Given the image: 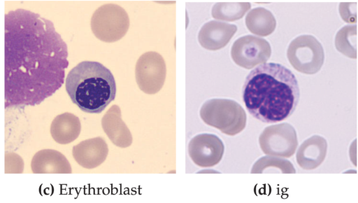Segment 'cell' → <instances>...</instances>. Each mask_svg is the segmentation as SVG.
I'll return each instance as SVG.
<instances>
[{
    "label": "cell",
    "instance_id": "obj_1",
    "mask_svg": "<svg viewBox=\"0 0 358 203\" xmlns=\"http://www.w3.org/2000/svg\"><path fill=\"white\" fill-rule=\"evenodd\" d=\"M68 49L53 23L24 9L5 15V108L35 106L64 82Z\"/></svg>",
    "mask_w": 358,
    "mask_h": 203
},
{
    "label": "cell",
    "instance_id": "obj_2",
    "mask_svg": "<svg viewBox=\"0 0 358 203\" xmlns=\"http://www.w3.org/2000/svg\"><path fill=\"white\" fill-rule=\"evenodd\" d=\"M300 97L294 74L278 63H264L252 70L243 86V99L256 119L274 123L289 118Z\"/></svg>",
    "mask_w": 358,
    "mask_h": 203
},
{
    "label": "cell",
    "instance_id": "obj_3",
    "mask_svg": "<svg viewBox=\"0 0 358 203\" xmlns=\"http://www.w3.org/2000/svg\"><path fill=\"white\" fill-rule=\"evenodd\" d=\"M65 86L72 102L88 113H100L116 95L113 75L97 62L78 63L69 72Z\"/></svg>",
    "mask_w": 358,
    "mask_h": 203
},
{
    "label": "cell",
    "instance_id": "obj_4",
    "mask_svg": "<svg viewBox=\"0 0 358 203\" xmlns=\"http://www.w3.org/2000/svg\"><path fill=\"white\" fill-rule=\"evenodd\" d=\"M200 116L206 125L229 136L240 133L246 125L245 110L231 99H212L206 101L200 109Z\"/></svg>",
    "mask_w": 358,
    "mask_h": 203
},
{
    "label": "cell",
    "instance_id": "obj_5",
    "mask_svg": "<svg viewBox=\"0 0 358 203\" xmlns=\"http://www.w3.org/2000/svg\"><path fill=\"white\" fill-rule=\"evenodd\" d=\"M129 18L126 10L115 4L98 8L91 18V29L99 40L112 43L121 39L127 32Z\"/></svg>",
    "mask_w": 358,
    "mask_h": 203
},
{
    "label": "cell",
    "instance_id": "obj_6",
    "mask_svg": "<svg viewBox=\"0 0 358 203\" xmlns=\"http://www.w3.org/2000/svg\"><path fill=\"white\" fill-rule=\"evenodd\" d=\"M287 56L292 66L305 74H314L324 63V53L321 43L311 35H301L289 45Z\"/></svg>",
    "mask_w": 358,
    "mask_h": 203
},
{
    "label": "cell",
    "instance_id": "obj_7",
    "mask_svg": "<svg viewBox=\"0 0 358 203\" xmlns=\"http://www.w3.org/2000/svg\"><path fill=\"white\" fill-rule=\"evenodd\" d=\"M260 148L267 155L290 158L298 146L296 132L287 122L266 127L259 137Z\"/></svg>",
    "mask_w": 358,
    "mask_h": 203
},
{
    "label": "cell",
    "instance_id": "obj_8",
    "mask_svg": "<svg viewBox=\"0 0 358 203\" xmlns=\"http://www.w3.org/2000/svg\"><path fill=\"white\" fill-rule=\"evenodd\" d=\"M166 74L165 61L156 52H146L136 62V80L141 90L146 94H155L162 89Z\"/></svg>",
    "mask_w": 358,
    "mask_h": 203
},
{
    "label": "cell",
    "instance_id": "obj_9",
    "mask_svg": "<svg viewBox=\"0 0 358 203\" xmlns=\"http://www.w3.org/2000/svg\"><path fill=\"white\" fill-rule=\"evenodd\" d=\"M271 48L269 43L262 38L246 35L238 38L233 43L231 56L238 66L250 69L259 64H264L270 57Z\"/></svg>",
    "mask_w": 358,
    "mask_h": 203
},
{
    "label": "cell",
    "instance_id": "obj_10",
    "mask_svg": "<svg viewBox=\"0 0 358 203\" xmlns=\"http://www.w3.org/2000/svg\"><path fill=\"white\" fill-rule=\"evenodd\" d=\"M224 144L215 134H200L193 137L188 144V154L192 162L201 167H211L222 158Z\"/></svg>",
    "mask_w": 358,
    "mask_h": 203
},
{
    "label": "cell",
    "instance_id": "obj_11",
    "mask_svg": "<svg viewBox=\"0 0 358 203\" xmlns=\"http://www.w3.org/2000/svg\"><path fill=\"white\" fill-rule=\"evenodd\" d=\"M108 154V147L101 136L88 139L75 145L72 155L82 167L92 169L104 162Z\"/></svg>",
    "mask_w": 358,
    "mask_h": 203
},
{
    "label": "cell",
    "instance_id": "obj_12",
    "mask_svg": "<svg viewBox=\"0 0 358 203\" xmlns=\"http://www.w3.org/2000/svg\"><path fill=\"white\" fill-rule=\"evenodd\" d=\"M236 31L235 24L212 20L202 26L198 40L203 48L217 50L226 46Z\"/></svg>",
    "mask_w": 358,
    "mask_h": 203
},
{
    "label": "cell",
    "instance_id": "obj_13",
    "mask_svg": "<svg viewBox=\"0 0 358 203\" xmlns=\"http://www.w3.org/2000/svg\"><path fill=\"white\" fill-rule=\"evenodd\" d=\"M102 128L110 141L117 147L124 148L133 142L131 133L122 119L117 105H113L101 119Z\"/></svg>",
    "mask_w": 358,
    "mask_h": 203
},
{
    "label": "cell",
    "instance_id": "obj_14",
    "mask_svg": "<svg viewBox=\"0 0 358 203\" xmlns=\"http://www.w3.org/2000/svg\"><path fill=\"white\" fill-rule=\"evenodd\" d=\"M34 174H71L69 161L61 152L54 149H42L36 152L31 161Z\"/></svg>",
    "mask_w": 358,
    "mask_h": 203
},
{
    "label": "cell",
    "instance_id": "obj_15",
    "mask_svg": "<svg viewBox=\"0 0 358 203\" xmlns=\"http://www.w3.org/2000/svg\"><path fill=\"white\" fill-rule=\"evenodd\" d=\"M327 151L326 139L319 135L312 136L299 147L296 155L297 164L306 170L315 169L324 160Z\"/></svg>",
    "mask_w": 358,
    "mask_h": 203
},
{
    "label": "cell",
    "instance_id": "obj_16",
    "mask_svg": "<svg viewBox=\"0 0 358 203\" xmlns=\"http://www.w3.org/2000/svg\"><path fill=\"white\" fill-rule=\"evenodd\" d=\"M50 131L55 141L59 144H68L75 141L80 135V121L74 114L66 112L53 119Z\"/></svg>",
    "mask_w": 358,
    "mask_h": 203
},
{
    "label": "cell",
    "instance_id": "obj_17",
    "mask_svg": "<svg viewBox=\"0 0 358 203\" xmlns=\"http://www.w3.org/2000/svg\"><path fill=\"white\" fill-rule=\"evenodd\" d=\"M245 25L252 34L266 36L275 30L276 21L270 10L263 7H257L252 9L247 14Z\"/></svg>",
    "mask_w": 358,
    "mask_h": 203
},
{
    "label": "cell",
    "instance_id": "obj_18",
    "mask_svg": "<svg viewBox=\"0 0 358 203\" xmlns=\"http://www.w3.org/2000/svg\"><path fill=\"white\" fill-rule=\"evenodd\" d=\"M281 172L282 174H295L296 170L292 162L286 159L275 156H264L253 164L250 173L262 174L264 172Z\"/></svg>",
    "mask_w": 358,
    "mask_h": 203
},
{
    "label": "cell",
    "instance_id": "obj_19",
    "mask_svg": "<svg viewBox=\"0 0 358 203\" xmlns=\"http://www.w3.org/2000/svg\"><path fill=\"white\" fill-rule=\"evenodd\" d=\"M250 6L249 2H217L212 8V16L220 20H238L243 17Z\"/></svg>",
    "mask_w": 358,
    "mask_h": 203
},
{
    "label": "cell",
    "instance_id": "obj_20",
    "mask_svg": "<svg viewBox=\"0 0 358 203\" xmlns=\"http://www.w3.org/2000/svg\"><path fill=\"white\" fill-rule=\"evenodd\" d=\"M336 49L344 55L357 57V25H346L341 28L335 37Z\"/></svg>",
    "mask_w": 358,
    "mask_h": 203
},
{
    "label": "cell",
    "instance_id": "obj_21",
    "mask_svg": "<svg viewBox=\"0 0 358 203\" xmlns=\"http://www.w3.org/2000/svg\"><path fill=\"white\" fill-rule=\"evenodd\" d=\"M24 160L15 153H5V171L6 174H21L24 172Z\"/></svg>",
    "mask_w": 358,
    "mask_h": 203
}]
</instances>
